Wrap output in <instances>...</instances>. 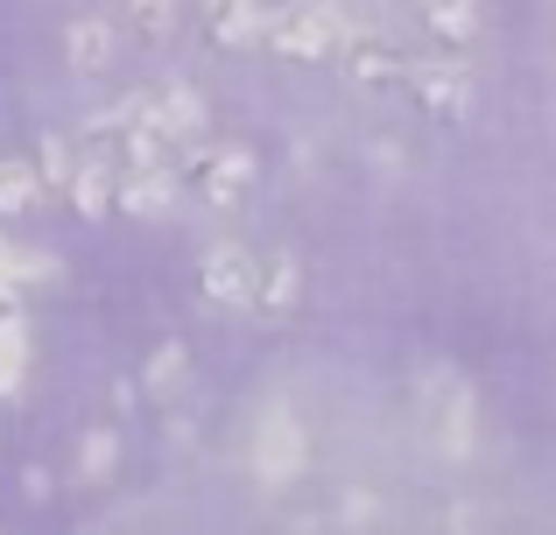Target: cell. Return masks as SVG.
<instances>
[{
    "instance_id": "ac0fdd59",
    "label": "cell",
    "mask_w": 556,
    "mask_h": 535,
    "mask_svg": "<svg viewBox=\"0 0 556 535\" xmlns=\"http://www.w3.org/2000/svg\"><path fill=\"white\" fill-rule=\"evenodd\" d=\"M135 28L141 36H163L169 28V0H135Z\"/></svg>"
},
{
    "instance_id": "30bf717a",
    "label": "cell",
    "mask_w": 556,
    "mask_h": 535,
    "mask_svg": "<svg viewBox=\"0 0 556 535\" xmlns=\"http://www.w3.org/2000/svg\"><path fill=\"white\" fill-rule=\"evenodd\" d=\"M296 262H289V254H268V262H261V275H254V310H268V317H289L296 310Z\"/></svg>"
},
{
    "instance_id": "7c38bea8",
    "label": "cell",
    "mask_w": 556,
    "mask_h": 535,
    "mask_svg": "<svg viewBox=\"0 0 556 535\" xmlns=\"http://www.w3.org/2000/svg\"><path fill=\"white\" fill-rule=\"evenodd\" d=\"M71 71H78V78H99V71L113 64V28L106 22H71Z\"/></svg>"
},
{
    "instance_id": "52a82bcc",
    "label": "cell",
    "mask_w": 556,
    "mask_h": 535,
    "mask_svg": "<svg viewBox=\"0 0 556 535\" xmlns=\"http://www.w3.org/2000/svg\"><path fill=\"white\" fill-rule=\"evenodd\" d=\"M268 28V8L261 0H204V36L226 42V50H247Z\"/></svg>"
},
{
    "instance_id": "6da1fadb",
    "label": "cell",
    "mask_w": 556,
    "mask_h": 535,
    "mask_svg": "<svg viewBox=\"0 0 556 535\" xmlns=\"http://www.w3.org/2000/svg\"><path fill=\"white\" fill-rule=\"evenodd\" d=\"M345 28L353 22H345L331 0H289L282 14H268L261 42H268L275 56H289V64H325V56H339Z\"/></svg>"
},
{
    "instance_id": "ba28073f",
    "label": "cell",
    "mask_w": 556,
    "mask_h": 535,
    "mask_svg": "<svg viewBox=\"0 0 556 535\" xmlns=\"http://www.w3.org/2000/svg\"><path fill=\"white\" fill-rule=\"evenodd\" d=\"M169 198H177V183H169V169H163V163H135V177L113 183V205H127L135 219H163Z\"/></svg>"
},
{
    "instance_id": "3957f363",
    "label": "cell",
    "mask_w": 556,
    "mask_h": 535,
    "mask_svg": "<svg viewBox=\"0 0 556 535\" xmlns=\"http://www.w3.org/2000/svg\"><path fill=\"white\" fill-rule=\"evenodd\" d=\"M254 275H261V262L247 247H212L198 268V289L218 310H254Z\"/></svg>"
},
{
    "instance_id": "d6986e66",
    "label": "cell",
    "mask_w": 556,
    "mask_h": 535,
    "mask_svg": "<svg viewBox=\"0 0 556 535\" xmlns=\"http://www.w3.org/2000/svg\"><path fill=\"white\" fill-rule=\"evenodd\" d=\"M113 466V437H85V480H106Z\"/></svg>"
},
{
    "instance_id": "e0dca14e",
    "label": "cell",
    "mask_w": 556,
    "mask_h": 535,
    "mask_svg": "<svg viewBox=\"0 0 556 535\" xmlns=\"http://www.w3.org/2000/svg\"><path fill=\"white\" fill-rule=\"evenodd\" d=\"M184 373V345H163V353L149 359V387H169Z\"/></svg>"
},
{
    "instance_id": "7a4b0ae2",
    "label": "cell",
    "mask_w": 556,
    "mask_h": 535,
    "mask_svg": "<svg viewBox=\"0 0 556 535\" xmlns=\"http://www.w3.org/2000/svg\"><path fill=\"white\" fill-rule=\"evenodd\" d=\"M190 191L204 198V205L232 212L247 191H254V155L240 149V141H190Z\"/></svg>"
},
{
    "instance_id": "5bb4252c",
    "label": "cell",
    "mask_w": 556,
    "mask_h": 535,
    "mask_svg": "<svg viewBox=\"0 0 556 535\" xmlns=\"http://www.w3.org/2000/svg\"><path fill=\"white\" fill-rule=\"evenodd\" d=\"M113 183H121V177H113L106 163H78V169L64 177V191H71V205H78L85 219H99V212L113 205Z\"/></svg>"
},
{
    "instance_id": "4fadbf2b",
    "label": "cell",
    "mask_w": 556,
    "mask_h": 535,
    "mask_svg": "<svg viewBox=\"0 0 556 535\" xmlns=\"http://www.w3.org/2000/svg\"><path fill=\"white\" fill-rule=\"evenodd\" d=\"M56 262L50 254H36V247H14V240H0V303H14V289L22 282H50Z\"/></svg>"
},
{
    "instance_id": "9a60e30c",
    "label": "cell",
    "mask_w": 556,
    "mask_h": 535,
    "mask_svg": "<svg viewBox=\"0 0 556 535\" xmlns=\"http://www.w3.org/2000/svg\"><path fill=\"white\" fill-rule=\"evenodd\" d=\"M416 8H422V22H430L444 42H472V28H479V0H416Z\"/></svg>"
},
{
    "instance_id": "8fae6325",
    "label": "cell",
    "mask_w": 556,
    "mask_h": 535,
    "mask_svg": "<svg viewBox=\"0 0 556 535\" xmlns=\"http://www.w3.org/2000/svg\"><path fill=\"white\" fill-rule=\"evenodd\" d=\"M28 381V324L14 303H0V395H22Z\"/></svg>"
},
{
    "instance_id": "9c48e42d",
    "label": "cell",
    "mask_w": 556,
    "mask_h": 535,
    "mask_svg": "<svg viewBox=\"0 0 556 535\" xmlns=\"http://www.w3.org/2000/svg\"><path fill=\"white\" fill-rule=\"evenodd\" d=\"M339 56H345V71H353L359 85H388V78H402V56H394V42H380L374 28H345Z\"/></svg>"
},
{
    "instance_id": "5b68a950",
    "label": "cell",
    "mask_w": 556,
    "mask_h": 535,
    "mask_svg": "<svg viewBox=\"0 0 556 535\" xmlns=\"http://www.w3.org/2000/svg\"><path fill=\"white\" fill-rule=\"evenodd\" d=\"M422 395H430V430H437V444H444L451 458H465V451H472V395H465L451 373H430V381H422Z\"/></svg>"
},
{
    "instance_id": "277c9868",
    "label": "cell",
    "mask_w": 556,
    "mask_h": 535,
    "mask_svg": "<svg viewBox=\"0 0 556 535\" xmlns=\"http://www.w3.org/2000/svg\"><path fill=\"white\" fill-rule=\"evenodd\" d=\"M254 466H261V480H296L303 472V423L289 409H268L261 416V430H254Z\"/></svg>"
},
{
    "instance_id": "2e32d148",
    "label": "cell",
    "mask_w": 556,
    "mask_h": 535,
    "mask_svg": "<svg viewBox=\"0 0 556 535\" xmlns=\"http://www.w3.org/2000/svg\"><path fill=\"white\" fill-rule=\"evenodd\" d=\"M42 191H50V183H42V169L36 163H0V212H28V205H42Z\"/></svg>"
},
{
    "instance_id": "8992f818",
    "label": "cell",
    "mask_w": 556,
    "mask_h": 535,
    "mask_svg": "<svg viewBox=\"0 0 556 535\" xmlns=\"http://www.w3.org/2000/svg\"><path fill=\"white\" fill-rule=\"evenodd\" d=\"M408 85H416V106L444 127H458L465 106H472V78L458 64H422V71H408Z\"/></svg>"
}]
</instances>
